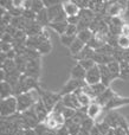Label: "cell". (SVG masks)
<instances>
[{
	"instance_id": "6da1fadb",
	"label": "cell",
	"mask_w": 129,
	"mask_h": 135,
	"mask_svg": "<svg viewBox=\"0 0 129 135\" xmlns=\"http://www.w3.org/2000/svg\"><path fill=\"white\" fill-rule=\"evenodd\" d=\"M36 93L34 91H30V93H25L21 95L17 96V102H18V113H24L26 110L31 109L40 97H34Z\"/></svg>"
},
{
	"instance_id": "7a4b0ae2",
	"label": "cell",
	"mask_w": 129,
	"mask_h": 135,
	"mask_svg": "<svg viewBox=\"0 0 129 135\" xmlns=\"http://www.w3.org/2000/svg\"><path fill=\"white\" fill-rule=\"evenodd\" d=\"M18 113V102L16 96L1 100L0 102V114L1 117H11Z\"/></svg>"
},
{
	"instance_id": "3957f363",
	"label": "cell",
	"mask_w": 129,
	"mask_h": 135,
	"mask_svg": "<svg viewBox=\"0 0 129 135\" xmlns=\"http://www.w3.org/2000/svg\"><path fill=\"white\" fill-rule=\"evenodd\" d=\"M37 91L39 93L40 100L43 101V103L45 104V107L49 110V113H51L52 109L54 108V105L62 100L61 94H53L51 91H45V90H40V89H38Z\"/></svg>"
},
{
	"instance_id": "277c9868",
	"label": "cell",
	"mask_w": 129,
	"mask_h": 135,
	"mask_svg": "<svg viewBox=\"0 0 129 135\" xmlns=\"http://www.w3.org/2000/svg\"><path fill=\"white\" fill-rule=\"evenodd\" d=\"M84 85H87V82H85V81L71 78L69 82H66V84L63 86V89L61 90V93H59V94H61L62 97H63V96L66 95V94H73L76 90L83 88Z\"/></svg>"
},
{
	"instance_id": "5b68a950",
	"label": "cell",
	"mask_w": 129,
	"mask_h": 135,
	"mask_svg": "<svg viewBox=\"0 0 129 135\" xmlns=\"http://www.w3.org/2000/svg\"><path fill=\"white\" fill-rule=\"evenodd\" d=\"M85 82H87L88 85H94V84L101 83V71H100L98 65L88 70L87 76H85Z\"/></svg>"
},
{
	"instance_id": "8992f818",
	"label": "cell",
	"mask_w": 129,
	"mask_h": 135,
	"mask_svg": "<svg viewBox=\"0 0 129 135\" xmlns=\"http://www.w3.org/2000/svg\"><path fill=\"white\" fill-rule=\"evenodd\" d=\"M122 120H123V116H121L117 112H114L113 110V112H109V114L104 117L103 121L106 122V123H108L111 129H115L121 126Z\"/></svg>"
},
{
	"instance_id": "52a82bcc",
	"label": "cell",
	"mask_w": 129,
	"mask_h": 135,
	"mask_svg": "<svg viewBox=\"0 0 129 135\" xmlns=\"http://www.w3.org/2000/svg\"><path fill=\"white\" fill-rule=\"evenodd\" d=\"M62 102L65 105V108H71V109H81V104L80 101H78V97L75 95V94H66L62 97Z\"/></svg>"
},
{
	"instance_id": "ba28073f",
	"label": "cell",
	"mask_w": 129,
	"mask_h": 135,
	"mask_svg": "<svg viewBox=\"0 0 129 135\" xmlns=\"http://www.w3.org/2000/svg\"><path fill=\"white\" fill-rule=\"evenodd\" d=\"M98 68H100V71H101V83H103L107 88H109L110 82L113 81V79L117 78L118 76L111 74L107 65H98Z\"/></svg>"
},
{
	"instance_id": "9c48e42d",
	"label": "cell",
	"mask_w": 129,
	"mask_h": 135,
	"mask_svg": "<svg viewBox=\"0 0 129 135\" xmlns=\"http://www.w3.org/2000/svg\"><path fill=\"white\" fill-rule=\"evenodd\" d=\"M63 9L68 17H76L80 14L81 8L73 1H63Z\"/></svg>"
},
{
	"instance_id": "30bf717a",
	"label": "cell",
	"mask_w": 129,
	"mask_h": 135,
	"mask_svg": "<svg viewBox=\"0 0 129 135\" xmlns=\"http://www.w3.org/2000/svg\"><path fill=\"white\" fill-rule=\"evenodd\" d=\"M126 104H129V98L115 96L111 101H109V103L103 108V109L104 110H113V109H115V108L122 107V105H126Z\"/></svg>"
},
{
	"instance_id": "8fae6325",
	"label": "cell",
	"mask_w": 129,
	"mask_h": 135,
	"mask_svg": "<svg viewBox=\"0 0 129 135\" xmlns=\"http://www.w3.org/2000/svg\"><path fill=\"white\" fill-rule=\"evenodd\" d=\"M115 96L116 95L114 94V91L111 90V88H107V90L104 91L103 94H101V95H100L95 101H96L100 105H102V107L104 108L109 103V101H111L114 97H115Z\"/></svg>"
},
{
	"instance_id": "7c38bea8",
	"label": "cell",
	"mask_w": 129,
	"mask_h": 135,
	"mask_svg": "<svg viewBox=\"0 0 129 135\" xmlns=\"http://www.w3.org/2000/svg\"><path fill=\"white\" fill-rule=\"evenodd\" d=\"M34 110H36V114H37L38 119H39V122L45 121V120L47 119V116H49V114H50L49 110L46 109V107H45V104L43 103L42 100H39L34 104Z\"/></svg>"
},
{
	"instance_id": "4fadbf2b",
	"label": "cell",
	"mask_w": 129,
	"mask_h": 135,
	"mask_svg": "<svg viewBox=\"0 0 129 135\" xmlns=\"http://www.w3.org/2000/svg\"><path fill=\"white\" fill-rule=\"evenodd\" d=\"M102 109H103V107H102V105H100L98 103L96 102V101H92L91 104L88 107V110H87L88 117H90V119L95 120L97 116H98L100 113L102 112Z\"/></svg>"
},
{
	"instance_id": "5bb4252c",
	"label": "cell",
	"mask_w": 129,
	"mask_h": 135,
	"mask_svg": "<svg viewBox=\"0 0 129 135\" xmlns=\"http://www.w3.org/2000/svg\"><path fill=\"white\" fill-rule=\"evenodd\" d=\"M85 76H87V70L83 69L78 63L71 69V78L85 81Z\"/></svg>"
},
{
	"instance_id": "9a60e30c",
	"label": "cell",
	"mask_w": 129,
	"mask_h": 135,
	"mask_svg": "<svg viewBox=\"0 0 129 135\" xmlns=\"http://www.w3.org/2000/svg\"><path fill=\"white\" fill-rule=\"evenodd\" d=\"M95 54H96V51H95L94 49H91L90 46H85L84 49L82 50V52H81L80 55H77V56H75V58L77 59V62L80 61H83V59H94V56Z\"/></svg>"
},
{
	"instance_id": "2e32d148",
	"label": "cell",
	"mask_w": 129,
	"mask_h": 135,
	"mask_svg": "<svg viewBox=\"0 0 129 135\" xmlns=\"http://www.w3.org/2000/svg\"><path fill=\"white\" fill-rule=\"evenodd\" d=\"M85 46H87V44H84V43H83L81 39L76 38V39L73 40V43L71 44V46L69 47V50H70V54L75 57V56H77V55H80L81 52H82V50L84 49Z\"/></svg>"
},
{
	"instance_id": "e0dca14e",
	"label": "cell",
	"mask_w": 129,
	"mask_h": 135,
	"mask_svg": "<svg viewBox=\"0 0 129 135\" xmlns=\"http://www.w3.org/2000/svg\"><path fill=\"white\" fill-rule=\"evenodd\" d=\"M36 21L39 24L40 26H45V25H50V19H49V14H47V8H44L43 11H40L39 13H37L36 17Z\"/></svg>"
},
{
	"instance_id": "ac0fdd59",
	"label": "cell",
	"mask_w": 129,
	"mask_h": 135,
	"mask_svg": "<svg viewBox=\"0 0 129 135\" xmlns=\"http://www.w3.org/2000/svg\"><path fill=\"white\" fill-rule=\"evenodd\" d=\"M0 96H1V100H5V98H8V97H11V96H13V88H12L11 84H8L5 81L1 82Z\"/></svg>"
},
{
	"instance_id": "d6986e66",
	"label": "cell",
	"mask_w": 129,
	"mask_h": 135,
	"mask_svg": "<svg viewBox=\"0 0 129 135\" xmlns=\"http://www.w3.org/2000/svg\"><path fill=\"white\" fill-rule=\"evenodd\" d=\"M68 21H62V23H51L50 24V27L52 28V30H54L58 35H61V36H63V35H65V32H66V28H68Z\"/></svg>"
},
{
	"instance_id": "ffe728a7",
	"label": "cell",
	"mask_w": 129,
	"mask_h": 135,
	"mask_svg": "<svg viewBox=\"0 0 129 135\" xmlns=\"http://www.w3.org/2000/svg\"><path fill=\"white\" fill-rule=\"evenodd\" d=\"M94 36H95V33L92 32L90 28H88V30H83V31H81V32H78L77 38L82 40L84 44H88V43L92 39V37H94Z\"/></svg>"
},
{
	"instance_id": "44dd1931",
	"label": "cell",
	"mask_w": 129,
	"mask_h": 135,
	"mask_svg": "<svg viewBox=\"0 0 129 135\" xmlns=\"http://www.w3.org/2000/svg\"><path fill=\"white\" fill-rule=\"evenodd\" d=\"M65 126H66V128L69 129V132H70V135H78V133H80L81 129H82V127H81L80 124L75 123L72 120L65 121Z\"/></svg>"
},
{
	"instance_id": "7402d4cb",
	"label": "cell",
	"mask_w": 129,
	"mask_h": 135,
	"mask_svg": "<svg viewBox=\"0 0 129 135\" xmlns=\"http://www.w3.org/2000/svg\"><path fill=\"white\" fill-rule=\"evenodd\" d=\"M44 123H45V126L47 127V129H51V131H57V129L61 127L58 122L51 116V114H49V116H47V119L45 120Z\"/></svg>"
},
{
	"instance_id": "603a6c76",
	"label": "cell",
	"mask_w": 129,
	"mask_h": 135,
	"mask_svg": "<svg viewBox=\"0 0 129 135\" xmlns=\"http://www.w3.org/2000/svg\"><path fill=\"white\" fill-rule=\"evenodd\" d=\"M51 50H52V45L50 43V40H43L39 44V46H38L37 51L39 54H49Z\"/></svg>"
},
{
	"instance_id": "cb8c5ba5",
	"label": "cell",
	"mask_w": 129,
	"mask_h": 135,
	"mask_svg": "<svg viewBox=\"0 0 129 135\" xmlns=\"http://www.w3.org/2000/svg\"><path fill=\"white\" fill-rule=\"evenodd\" d=\"M90 86H91V90H92V93H94V95L96 98L107 90V86L104 85L103 83H97V84H94V85H90Z\"/></svg>"
},
{
	"instance_id": "d4e9b609",
	"label": "cell",
	"mask_w": 129,
	"mask_h": 135,
	"mask_svg": "<svg viewBox=\"0 0 129 135\" xmlns=\"http://www.w3.org/2000/svg\"><path fill=\"white\" fill-rule=\"evenodd\" d=\"M107 66H108L109 71H110L111 74H114V75H116V76L120 77V74H121V64L118 63V62L113 61L111 63H109Z\"/></svg>"
},
{
	"instance_id": "484cf974",
	"label": "cell",
	"mask_w": 129,
	"mask_h": 135,
	"mask_svg": "<svg viewBox=\"0 0 129 135\" xmlns=\"http://www.w3.org/2000/svg\"><path fill=\"white\" fill-rule=\"evenodd\" d=\"M1 70H4L6 74H8V72H12V71H14V70H17L16 62L12 61V59H7V61L1 65Z\"/></svg>"
},
{
	"instance_id": "4316f807",
	"label": "cell",
	"mask_w": 129,
	"mask_h": 135,
	"mask_svg": "<svg viewBox=\"0 0 129 135\" xmlns=\"http://www.w3.org/2000/svg\"><path fill=\"white\" fill-rule=\"evenodd\" d=\"M77 97H78V101H80L81 108H82V107H84V108L89 107V105L91 104V102H92L91 98H90L89 96H88L87 94H84V93H82L80 96H77Z\"/></svg>"
},
{
	"instance_id": "83f0119b",
	"label": "cell",
	"mask_w": 129,
	"mask_h": 135,
	"mask_svg": "<svg viewBox=\"0 0 129 135\" xmlns=\"http://www.w3.org/2000/svg\"><path fill=\"white\" fill-rule=\"evenodd\" d=\"M44 8H46L44 5V1H40V0H33V1H31V9L33 12H36V13H39Z\"/></svg>"
},
{
	"instance_id": "f1b7e54d",
	"label": "cell",
	"mask_w": 129,
	"mask_h": 135,
	"mask_svg": "<svg viewBox=\"0 0 129 135\" xmlns=\"http://www.w3.org/2000/svg\"><path fill=\"white\" fill-rule=\"evenodd\" d=\"M95 126H96V122L92 119H90V117H87V119L82 122V124H81L82 129H85V131H88V132H91Z\"/></svg>"
},
{
	"instance_id": "f546056e",
	"label": "cell",
	"mask_w": 129,
	"mask_h": 135,
	"mask_svg": "<svg viewBox=\"0 0 129 135\" xmlns=\"http://www.w3.org/2000/svg\"><path fill=\"white\" fill-rule=\"evenodd\" d=\"M77 63L80 64V65L82 66L84 70H87V71L97 65V64L95 63L94 59H83V61H80V62H77Z\"/></svg>"
},
{
	"instance_id": "4dcf8cb0",
	"label": "cell",
	"mask_w": 129,
	"mask_h": 135,
	"mask_svg": "<svg viewBox=\"0 0 129 135\" xmlns=\"http://www.w3.org/2000/svg\"><path fill=\"white\" fill-rule=\"evenodd\" d=\"M96 127L98 128V131L102 133V135H107L109 132L111 131L110 126L108 123H106L104 121H101V122H96Z\"/></svg>"
},
{
	"instance_id": "1f68e13d",
	"label": "cell",
	"mask_w": 129,
	"mask_h": 135,
	"mask_svg": "<svg viewBox=\"0 0 129 135\" xmlns=\"http://www.w3.org/2000/svg\"><path fill=\"white\" fill-rule=\"evenodd\" d=\"M118 47L122 50L129 49V37L128 36H120L118 37Z\"/></svg>"
},
{
	"instance_id": "d6a6232c",
	"label": "cell",
	"mask_w": 129,
	"mask_h": 135,
	"mask_svg": "<svg viewBox=\"0 0 129 135\" xmlns=\"http://www.w3.org/2000/svg\"><path fill=\"white\" fill-rule=\"evenodd\" d=\"M76 38L77 37H71V36H68V35H63V36H61V43L64 45V46L70 47Z\"/></svg>"
},
{
	"instance_id": "836d02e7",
	"label": "cell",
	"mask_w": 129,
	"mask_h": 135,
	"mask_svg": "<svg viewBox=\"0 0 129 135\" xmlns=\"http://www.w3.org/2000/svg\"><path fill=\"white\" fill-rule=\"evenodd\" d=\"M76 114H77V110H76V109H71V108H65V109L63 110V116H64V119H65V121L73 119Z\"/></svg>"
},
{
	"instance_id": "e575fe53",
	"label": "cell",
	"mask_w": 129,
	"mask_h": 135,
	"mask_svg": "<svg viewBox=\"0 0 129 135\" xmlns=\"http://www.w3.org/2000/svg\"><path fill=\"white\" fill-rule=\"evenodd\" d=\"M23 17H24L25 19H28V20H36L37 13H36V12H33L31 8H28V9H24Z\"/></svg>"
},
{
	"instance_id": "d590c367",
	"label": "cell",
	"mask_w": 129,
	"mask_h": 135,
	"mask_svg": "<svg viewBox=\"0 0 129 135\" xmlns=\"http://www.w3.org/2000/svg\"><path fill=\"white\" fill-rule=\"evenodd\" d=\"M65 35L71 36V37H77L78 35V28L76 25H68V28H66Z\"/></svg>"
},
{
	"instance_id": "8d00e7d4",
	"label": "cell",
	"mask_w": 129,
	"mask_h": 135,
	"mask_svg": "<svg viewBox=\"0 0 129 135\" xmlns=\"http://www.w3.org/2000/svg\"><path fill=\"white\" fill-rule=\"evenodd\" d=\"M11 50H13V44H8V43L0 42V52L8 54Z\"/></svg>"
},
{
	"instance_id": "74e56055",
	"label": "cell",
	"mask_w": 129,
	"mask_h": 135,
	"mask_svg": "<svg viewBox=\"0 0 129 135\" xmlns=\"http://www.w3.org/2000/svg\"><path fill=\"white\" fill-rule=\"evenodd\" d=\"M66 21H68L69 25H76V26H77L78 24H80V21H81V18H80V16H76V17H68Z\"/></svg>"
},
{
	"instance_id": "f35d334b",
	"label": "cell",
	"mask_w": 129,
	"mask_h": 135,
	"mask_svg": "<svg viewBox=\"0 0 129 135\" xmlns=\"http://www.w3.org/2000/svg\"><path fill=\"white\" fill-rule=\"evenodd\" d=\"M1 42L8 43V44H13L14 38L12 37L11 35H8V33H4V35H1Z\"/></svg>"
},
{
	"instance_id": "ab89813d",
	"label": "cell",
	"mask_w": 129,
	"mask_h": 135,
	"mask_svg": "<svg viewBox=\"0 0 129 135\" xmlns=\"http://www.w3.org/2000/svg\"><path fill=\"white\" fill-rule=\"evenodd\" d=\"M58 4H62V1H57V0H44V5H45V7L46 8H50V7H53V6H56V5H58Z\"/></svg>"
},
{
	"instance_id": "60d3db41",
	"label": "cell",
	"mask_w": 129,
	"mask_h": 135,
	"mask_svg": "<svg viewBox=\"0 0 129 135\" xmlns=\"http://www.w3.org/2000/svg\"><path fill=\"white\" fill-rule=\"evenodd\" d=\"M57 135H70V132H69V129L66 128V126L64 124V126L59 127V128L57 129Z\"/></svg>"
},
{
	"instance_id": "b9f144b4",
	"label": "cell",
	"mask_w": 129,
	"mask_h": 135,
	"mask_svg": "<svg viewBox=\"0 0 129 135\" xmlns=\"http://www.w3.org/2000/svg\"><path fill=\"white\" fill-rule=\"evenodd\" d=\"M121 36H128L129 37V24H125L121 28Z\"/></svg>"
},
{
	"instance_id": "7bdbcfd3",
	"label": "cell",
	"mask_w": 129,
	"mask_h": 135,
	"mask_svg": "<svg viewBox=\"0 0 129 135\" xmlns=\"http://www.w3.org/2000/svg\"><path fill=\"white\" fill-rule=\"evenodd\" d=\"M114 135H127V132L125 131V129H122V128H115L114 129Z\"/></svg>"
},
{
	"instance_id": "ee69618b",
	"label": "cell",
	"mask_w": 129,
	"mask_h": 135,
	"mask_svg": "<svg viewBox=\"0 0 129 135\" xmlns=\"http://www.w3.org/2000/svg\"><path fill=\"white\" fill-rule=\"evenodd\" d=\"M6 61H7V55L4 54V52H0V64L2 65Z\"/></svg>"
},
{
	"instance_id": "f6af8a7d",
	"label": "cell",
	"mask_w": 129,
	"mask_h": 135,
	"mask_svg": "<svg viewBox=\"0 0 129 135\" xmlns=\"http://www.w3.org/2000/svg\"><path fill=\"white\" fill-rule=\"evenodd\" d=\"M123 62L129 64V49L125 50V54H123Z\"/></svg>"
},
{
	"instance_id": "bcb514c9",
	"label": "cell",
	"mask_w": 129,
	"mask_h": 135,
	"mask_svg": "<svg viewBox=\"0 0 129 135\" xmlns=\"http://www.w3.org/2000/svg\"><path fill=\"white\" fill-rule=\"evenodd\" d=\"M90 135H102V133L98 131V128H97V127L95 126L94 128H92V131L90 132Z\"/></svg>"
},
{
	"instance_id": "7dc6e473",
	"label": "cell",
	"mask_w": 129,
	"mask_h": 135,
	"mask_svg": "<svg viewBox=\"0 0 129 135\" xmlns=\"http://www.w3.org/2000/svg\"><path fill=\"white\" fill-rule=\"evenodd\" d=\"M78 135H90V132L85 131V129H81V132L78 133Z\"/></svg>"
},
{
	"instance_id": "c3c4849f",
	"label": "cell",
	"mask_w": 129,
	"mask_h": 135,
	"mask_svg": "<svg viewBox=\"0 0 129 135\" xmlns=\"http://www.w3.org/2000/svg\"><path fill=\"white\" fill-rule=\"evenodd\" d=\"M127 135H129V131H128V132H127Z\"/></svg>"
}]
</instances>
